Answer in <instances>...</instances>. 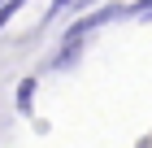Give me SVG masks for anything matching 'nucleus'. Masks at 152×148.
<instances>
[{
  "label": "nucleus",
  "instance_id": "1",
  "mask_svg": "<svg viewBox=\"0 0 152 148\" xmlns=\"http://www.w3.org/2000/svg\"><path fill=\"white\" fill-rule=\"evenodd\" d=\"M117 18H126V0H113V4H96V9H87L83 18H74L70 26H65V35H61V44H83L91 31H100V26L117 22Z\"/></svg>",
  "mask_w": 152,
  "mask_h": 148
},
{
  "label": "nucleus",
  "instance_id": "2",
  "mask_svg": "<svg viewBox=\"0 0 152 148\" xmlns=\"http://www.w3.org/2000/svg\"><path fill=\"white\" fill-rule=\"evenodd\" d=\"M78 57H83V44H61V57H52V70H70V66H78Z\"/></svg>",
  "mask_w": 152,
  "mask_h": 148
},
{
  "label": "nucleus",
  "instance_id": "3",
  "mask_svg": "<svg viewBox=\"0 0 152 148\" xmlns=\"http://www.w3.org/2000/svg\"><path fill=\"white\" fill-rule=\"evenodd\" d=\"M35 87H39L35 79H22V83H18V100H13V105H18V113H31V100H35Z\"/></svg>",
  "mask_w": 152,
  "mask_h": 148
},
{
  "label": "nucleus",
  "instance_id": "4",
  "mask_svg": "<svg viewBox=\"0 0 152 148\" xmlns=\"http://www.w3.org/2000/svg\"><path fill=\"white\" fill-rule=\"evenodd\" d=\"M126 18H139V22H152V0H126Z\"/></svg>",
  "mask_w": 152,
  "mask_h": 148
},
{
  "label": "nucleus",
  "instance_id": "5",
  "mask_svg": "<svg viewBox=\"0 0 152 148\" xmlns=\"http://www.w3.org/2000/svg\"><path fill=\"white\" fill-rule=\"evenodd\" d=\"M22 4H26V0H4V4H0V31L18 18V9H22Z\"/></svg>",
  "mask_w": 152,
  "mask_h": 148
},
{
  "label": "nucleus",
  "instance_id": "6",
  "mask_svg": "<svg viewBox=\"0 0 152 148\" xmlns=\"http://www.w3.org/2000/svg\"><path fill=\"white\" fill-rule=\"evenodd\" d=\"M0 4H4V0H0Z\"/></svg>",
  "mask_w": 152,
  "mask_h": 148
}]
</instances>
